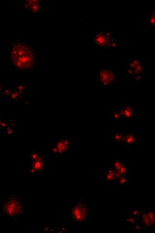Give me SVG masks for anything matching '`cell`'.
<instances>
[{
  "label": "cell",
  "instance_id": "cell-3",
  "mask_svg": "<svg viewBox=\"0 0 155 233\" xmlns=\"http://www.w3.org/2000/svg\"><path fill=\"white\" fill-rule=\"evenodd\" d=\"M92 42L95 48L100 50H115L119 44L116 33L108 29L95 32Z\"/></svg>",
  "mask_w": 155,
  "mask_h": 233
},
{
  "label": "cell",
  "instance_id": "cell-21",
  "mask_svg": "<svg viewBox=\"0 0 155 233\" xmlns=\"http://www.w3.org/2000/svg\"><path fill=\"white\" fill-rule=\"evenodd\" d=\"M124 163L121 159L115 158L112 161H111V165L115 171H116Z\"/></svg>",
  "mask_w": 155,
  "mask_h": 233
},
{
  "label": "cell",
  "instance_id": "cell-28",
  "mask_svg": "<svg viewBox=\"0 0 155 233\" xmlns=\"http://www.w3.org/2000/svg\"><path fill=\"white\" fill-rule=\"evenodd\" d=\"M3 120L1 117H0V126H1V124Z\"/></svg>",
  "mask_w": 155,
  "mask_h": 233
},
{
  "label": "cell",
  "instance_id": "cell-2",
  "mask_svg": "<svg viewBox=\"0 0 155 233\" xmlns=\"http://www.w3.org/2000/svg\"><path fill=\"white\" fill-rule=\"evenodd\" d=\"M23 200V195H6L2 200V214L10 221H19L25 213Z\"/></svg>",
  "mask_w": 155,
  "mask_h": 233
},
{
  "label": "cell",
  "instance_id": "cell-11",
  "mask_svg": "<svg viewBox=\"0 0 155 233\" xmlns=\"http://www.w3.org/2000/svg\"><path fill=\"white\" fill-rule=\"evenodd\" d=\"M45 168V156L42 153L38 159L30 162L28 171L31 174L36 175L38 173L43 171Z\"/></svg>",
  "mask_w": 155,
  "mask_h": 233
},
{
  "label": "cell",
  "instance_id": "cell-12",
  "mask_svg": "<svg viewBox=\"0 0 155 233\" xmlns=\"http://www.w3.org/2000/svg\"><path fill=\"white\" fill-rule=\"evenodd\" d=\"M137 137V132H125L122 144L127 147L133 146L136 142Z\"/></svg>",
  "mask_w": 155,
  "mask_h": 233
},
{
  "label": "cell",
  "instance_id": "cell-8",
  "mask_svg": "<svg viewBox=\"0 0 155 233\" xmlns=\"http://www.w3.org/2000/svg\"><path fill=\"white\" fill-rule=\"evenodd\" d=\"M145 229H151L154 227V210L151 209H140V213L136 218Z\"/></svg>",
  "mask_w": 155,
  "mask_h": 233
},
{
  "label": "cell",
  "instance_id": "cell-7",
  "mask_svg": "<svg viewBox=\"0 0 155 233\" xmlns=\"http://www.w3.org/2000/svg\"><path fill=\"white\" fill-rule=\"evenodd\" d=\"M71 145L72 141L70 138L59 136L52 144V156L58 157L66 154L70 151Z\"/></svg>",
  "mask_w": 155,
  "mask_h": 233
},
{
  "label": "cell",
  "instance_id": "cell-19",
  "mask_svg": "<svg viewBox=\"0 0 155 233\" xmlns=\"http://www.w3.org/2000/svg\"><path fill=\"white\" fill-rule=\"evenodd\" d=\"M8 123L9 124L7 127L2 131V133L6 136H13L16 133V130L13 127V124H15V123L13 122V121H12V123L10 122Z\"/></svg>",
  "mask_w": 155,
  "mask_h": 233
},
{
  "label": "cell",
  "instance_id": "cell-27",
  "mask_svg": "<svg viewBox=\"0 0 155 233\" xmlns=\"http://www.w3.org/2000/svg\"><path fill=\"white\" fill-rule=\"evenodd\" d=\"M2 86V77L0 76V95H1V93Z\"/></svg>",
  "mask_w": 155,
  "mask_h": 233
},
{
  "label": "cell",
  "instance_id": "cell-13",
  "mask_svg": "<svg viewBox=\"0 0 155 233\" xmlns=\"http://www.w3.org/2000/svg\"><path fill=\"white\" fill-rule=\"evenodd\" d=\"M144 24L147 29H153L155 28V15L154 9H152L151 12L145 15Z\"/></svg>",
  "mask_w": 155,
  "mask_h": 233
},
{
  "label": "cell",
  "instance_id": "cell-26",
  "mask_svg": "<svg viewBox=\"0 0 155 233\" xmlns=\"http://www.w3.org/2000/svg\"><path fill=\"white\" fill-rule=\"evenodd\" d=\"M16 90H18L19 92L23 94V91H24V87H23V85H20L17 86V87L15 88Z\"/></svg>",
  "mask_w": 155,
  "mask_h": 233
},
{
  "label": "cell",
  "instance_id": "cell-5",
  "mask_svg": "<svg viewBox=\"0 0 155 233\" xmlns=\"http://www.w3.org/2000/svg\"><path fill=\"white\" fill-rule=\"evenodd\" d=\"M144 66L142 58H132L128 64L124 65L123 76L126 79H132L135 82L142 80L144 73Z\"/></svg>",
  "mask_w": 155,
  "mask_h": 233
},
{
  "label": "cell",
  "instance_id": "cell-22",
  "mask_svg": "<svg viewBox=\"0 0 155 233\" xmlns=\"http://www.w3.org/2000/svg\"><path fill=\"white\" fill-rule=\"evenodd\" d=\"M11 90V88H10L8 86H4L1 93V96L2 98L9 99L10 95Z\"/></svg>",
  "mask_w": 155,
  "mask_h": 233
},
{
  "label": "cell",
  "instance_id": "cell-9",
  "mask_svg": "<svg viewBox=\"0 0 155 233\" xmlns=\"http://www.w3.org/2000/svg\"><path fill=\"white\" fill-rule=\"evenodd\" d=\"M41 12V1L38 0L23 1V14H40Z\"/></svg>",
  "mask_w": 155,
  "mask_h": 233
},
{
  "label": "cell",
  "instance_id": "cell-16",
  "mask_svg": "<svg viewBox=\"0 0 155 233\" xmlns=\"http://www.w3.org/2000/svg\"><path fill=\"white\" fill-rule=\"evenodd\" d=\"M128 174H129V169H128V167L127 166V165L125 163H124L118 171H115L114 181L116 180L117 178L121 176H125L128 177Z\"/></svg>",
  "mask_w": 155,
  "mask_h": 233
},
{
  "label": "cell",
  "instance_id": "cell-14",
  "mask_svg": "<svg viewBox=\"0 0 155 233\" xmlns=\"http://www.w3.org/2000/svg\"><path fill=\"white\" fill-rule=\"evenodd\" d=\"M125 132H115L109 136V141L111 144H119L123 142Z\"/></svg>",
  "mask_w": 155,
  "mask_h": 233
},
{
  "label": "cell",
  "instance_id": "cell-24",
  "mask_svg": "<svg viewBox=\"0 0 155 233\" xmlns=\"http://www.w3.org/2000/svg\"><path fill=\"white\" fill-rule=\"evenodd\" d=\"M140 209H132L131 210V216L132 217L135 218V219L137 218L138 216L139 215V213H140Z\"/></svg>",
  "mask_w": 155,
  "mask_h": 233
},
{
  "label": "cell",
  "instance_id": "cell-4",
  "mask_svg": "<svg viewBox=\"0 0 155 233\" xmlns=\"http://www.w3.org/2000/svg\"><path fill=\"white\" fill-rule=\"evenodd\" d=\"M68 215L74 222H87L89 221L90 204L82 199L74 201L68 209Z\"/></svg>",
  "mask_w": 155,
  "mask_h": 233
},
{
  "label": "cell",
  "instance_id": "cell-17",
  "mask_svg": "<svg viewBox=\"0 0 155 233\" xmlns=\"http://www.w3.org/2000/svg\"><path fill=\"white\" fill-rule=\"evenodd\" d=\"M115 171L111 165L108 166V169L104 174V179L108 183H111L114 181L115 179Z\"/></svg>",
  "mask_w": 155,
  "mask_h": 233
},
{
  "label": "cell",
  "instance_id": "cell-1",
  "mask_svg": "<svg viewBox=\"0 0 155 233\" xmlns=\"http://www.w3.org/2000/svg\"><path fill=\"white\" fill-rule=\"evenodd\" d=\"M10 58L17 71L33 72L38 67L35 50L26 42L18 40L9 49Z\"/></svg>",
  "mask_w": 155,
  "mask_h": 233
},
{
  "label": "cell",
  "instance_id": "cell-15",
  "mask_svg": "<svg viewBox=\"0 0 155 233\" xmlns=\"http://www.w3.org/2000/svg\"><path fill=\"white\" fill-rule=\"evenodd\" d=\"M109 122L114 121L115 122H123L124 121L118 108H112L109 112Z\"/></svg>",
  "mask_w": 155,
  "mask_h": 233
},
{
  "label": "cell",
  "instance_id": "cell-25",
  "mask_svg": "<svg viewBox=\"0 0 155 233\" xmlns=\"http://www.w3.org/2000/svg\"><path fill=\"white\" fill-rule=\"evenodd\" d=\"M127 221L128 222H129L130 223L132 224L133 225H135V222H136V219L134 217H132L131 216L128 217Z\"/></svg>",
  "mask_w": 155,
  "mask_h": 233
},
{
  "label": "cell",
  "instance_id": "cell-23",
  "mask_svg": "<svg viewBox=\"0 0 155 233\" xmlns=\"http://www.w3.org/2000/svg\"><path fill=\"white\" fill-rule=\"evenodd\" d=\"M42 154V153H41L40 151H37V150H33V151H32L30 155L28 156V158L30 159V162H33V161L38 159Z\"/></svg>",
  "mask_w": 155,
  "mask_h": 233
},
{
  "label": "cell",
  "instance_id": "cell-29",
  "mask_svg": "<svg viewBox=\"0 0 155 233\" xmlns=\"http://www.w3.org/2000/svg\"><path fill=\"white\" fill-rule=\"evenodd\" d=\"M1 131H2V129L1 128V126H0V132H1Z\"/></svg>",
  "mask_w": 155,
  "mask_h": 233
},
{
  "label": "cell",
  "instance_id": "cell-18",
  "mask_svg": "<svg viewBox=\"0 0 155 233\" xmlns=\"http://www.w3.org/2000/svg\"><path fill=\"white\" fill-rule=\"evenodd\" d=\"M23 95V94L20 92L15 88H13V89L11 88L9 99L10 101H14L17 103L19 102L21 99L22 98Z\"/></svg>",
  "mask_w": 155,
  "mask_h": 233
},
{
  "label": "cell",
  "instance_id": "cell-6",
  "mask_svg": "<svg viewBox=\"0 0 155 233\" xmlns=\"http://www.w3.org/2000/svg\"><path fill=\"white\" fill-rule=\"evenodd\" d=\"M116 65L109 64L101 66L96 75V81L103 88H107L114 85L116 80Z\"/></svg>",
  "mask_w": 155,
  "mask_h": 233
},
{
  "label": "cell",
  "instance_id": "cell-10",
  "mask_svg": "<svg viewBox=\"0 0 155 233\" xmlns=\"http://www.w3.org/2000/svg\"><path fill=\"white\" fill-rule=\"evenodd\" d=\"M118 109L124 120L132 122L136 117L134 107L130 103H123Z\"/></svg>",
  "mask_w": 155,
  "mask_h": 233
},
{
  "label": "cell",
  "instance_id": "cell-20",
  "mask_svg": "<svg viewBox=\"0 0 155 233\" xmlns=\"http://www.w3.org/2000/svg\"><path fill=\"white\" fill-rule=\"evenodd\" d=\"M116 184L118 185L121 187H126L129 185V180L128 179V177L121 176L119 177L116 180L114 181Z\"/></svg>",
  "mask_w": 155,
  "mask_h": 233
}]
</instances>
